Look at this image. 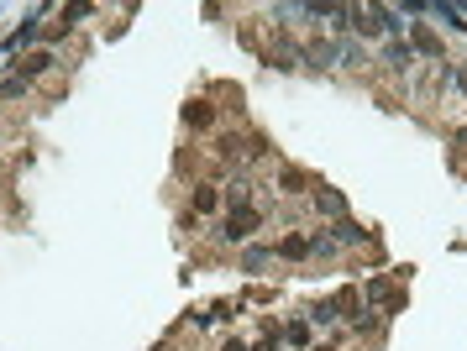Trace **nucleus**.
<instances>
[{"instance_id":"obj_1","label":"nucleus","mask_w":467,"mask_h":351,"mask_svg":"<svg viewBox=\"0 0 467 351\" xmlns=\"http://www.w3.org/2000/svg\"><path fill=\"white\" fill-rule=\"evenodd\" d=\"M257 221H263V215L252 210V205H241V210H231V215H226V241H247V236L257 231Z\"/></svg>"},{"instance_id":"obj_2","label":"nucleus","mask_w":467,"mask_h":351,"mask_svg":"<svg viewBox=\"0 0 467 351\" xmlns=\"http://www.w3.org/2000/svg\"><path fill=\"white\" fill-rule=\"evenodd\" d=\"M37 16H42V11H26V22L16 26L11 37H6V47H0L6 58H16V53H22V47H26V42H32V37H37Z\"/></svg>"},{"instance_id":"obj_3","label":"nucleus","mask_w":467,"mask_h":351,"mask_svg":"<svg viewBox=\"0 0 467 351\" xmlns=\"http://www.w3.org/2000/svg\"><path fill=\"white\" fill-rule=\"evenodd\" d=\"M315 210H321V215H336V221H341V215H347V199L336 194V189H315Z\"/></svg>"},{"instance_id":"obj_4","label":"nucleus","mask_w":467,"mask_h":351,"mask_svg":"<svg viewBox=\"0 0 467 351\" xmlns=\"http://www.w3.org/2000/svg\"><path fill=\"white\" fill-rule=\"evenodd\" d=\"M331 241H336V246H357V241H368V231H362L357 221H341V225H336V236H331Z\"/></svg>"},{"instance_id":"obj_5","label":"nucleus","mask_w":467,"mask_h":351,"mask_svg":"<svg viewBox=\"0 0 467 351\" xmlns=\"http://www.w3.org/2000/svg\"><path fill=\"white\" fill-rule=\"evenodd\" d=\"M384 63H389V69H409V63H415L409 42H389V47H384Z\"/></svg>"},{"instance_id":"obj_6","label":"nucleus","mask_w":467,"mask_h":351,"mask_svg":"<svg viewBox=\"0 0 467 351\" xmlns=\"http://www.w3.org/2000/svg\"><path fill=\"white\" fill-rule=\"evenodd\" d=\"M415 47H420V53H431V58H441V37H436L431 26H420V22H415Z\"/></svg>"},{"instance_id":"obj_7","label":"nucleus","mask_w":467,"mask_h":351,"mask_svg":"<svg viewBox=\"0 0 467 351\" xmlns=\"http://www.w3.org/2000/svg\"><path fill=\"white\" fill-rule=\"evenodd\" d=\"M16 69L32 79V74H42V69H53V53H26V58H16Z\"/></svg>"},{"instance_id":"obj_8","label":"nucleus","mask_w":467,"mask_h":351,"mask_svg":"<svg viewBox=\"0 0 467 351\" xmlns=\"http://www.w3.org/2000/svg\"><path fill=\"white\" fill-rule=\"evenodd\" d=\"M278 341H289V346H310V320H294V325H284V336Z\"/></svg>"},{"instance_id":"obj_9","label":"nucleus","mask_w":467,"mask_h":351,"mask_svg":"<svg viewBox=\"0 0 467 351\" xmlns=\"http://www.w3.org/2000/svg\"><path fill=\"white\" fill-rule=\"evenodd\" d=\"M184 121H189V126H210V105H205V100L184 105Z\"/></svg>"},{"instance_id":"obj_10","label":"nucleus","mask_w":467,"mask_h":351,"mask_svg":"<svg viewBox=\"0 0 467 351\" xmlns=\"http://www.w3.org/2000/svg\"><path fill=\"white\" fill-rule=\"evenodd\" d=\"M278 252H284V257H305V252H310V241H305V236H284V241H278Z\"/></svg>"},{"instance_id":"obj_11","label":"nucleus","mask_w":467,"mask_h":351,"mask_svg":"<svg viewBox=\"0 0 467 351\" xmlns=\"http://www.w3.org/2000/svg\"><path fill=\"white\" fill-rule=\"evenodd\" d=\"M22 94H26V79H22V74H16V79H6V84H0V100H22Z\"/></svg>"},{"instance_id":"obj_12","label":"nucleus","mask_w":467,"mask_h":351,"mask_svg":"<svg viewBox=\"0 0 467 351\" xmlns=\"http://www.w3.org/2000/svg\"><path fill=\"white\" fill-rule=\"evenodd\" d=\"M226 199H231V205H237V210H241V205H247V178H237V184L226 189Z\"/></svg>"},{"instance_id":"obj_13","label":"nucleus","mask_w":467,"mask_h":351,"mask_svg":"<svg viewBox=\"0 0 467 351\" xmlns=\"http://www.w3.org/2000/svg\"><path fill=\"white\" fill-rule=\"evenodd\" d=\"M194 210H216V189H194Z\"/></svg>"},{"instance_id":"obj_14","label":"nucleus","mask_w":467,"mask_h":351,"mask_svg":"<svg viewBox=\"0 0 467 351\" xmlns=\"http://www.w3.org/2000/svg\"><path fill=\"white\" fill-rule=\"evenodd\" d=\"M263 262H268V246H252V252H247V273H257Z\"/></svg>"},{"instance_id":"obj_15","label":"nucleus","mask_w":467,"mask_h":351,"mask_svg":"<svg viewBox=\"0 0 467 351\" xmlns=\"http://www.w3.org/2000/svg\"><path fill=\"white\" fill-rule=\"evenodd\" d=\"M252 351H278V336H268V341H257Z\"/></svg>"},{"instance_id":"obj_16","label":"nucleus","mask_w":467,"mask_h":351,"mask_svg":"<svg viewBox=\"0 0 467 351\" xmlns=\"http://www.w3.org/2000/svg\"><path fill=\"white\" fill-rule=\"evenodd\" d=\"M315 351H331V346H315Z\"/></svg>"}]
</instances>
